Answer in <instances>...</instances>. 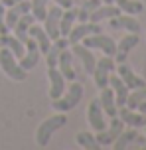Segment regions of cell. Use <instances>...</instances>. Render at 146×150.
Wrapping results in <instances>:
<instances>
[{"mask_svg":"<svg viewBox=\"0 0 146 150\" xmlns=\"http://www.w3.org/2000/svg\"><path fill=\"white\" fill-rule=\"evenodd\" d=\"M75 140L79 146H83V148L87 150H99L101 144L97 142V138H95V134H91V132H79V134L75 136Z\"/></svg>","mask_w":146,"mask_h":150,"instance_id":"cell-29","label":"cell"},{"mask_svg":"<svg viewBox=\"0 0 146 150\" xmlns=\"http://www.w3.org/2000/svg\"><path fill=\"white\" fill-rule=\"evenodd\" d=\"M47 77H49V97L51 101L61 97L65 91V77L57 67H47Z\"/></svg>","mask_w":146,"mask_h":150,"instance_id":"cell-15","label":"cell"},{"mask_svg":"<svg viewBox=\"0 0 146 150\" xmlns=\"http://www.w3.org/2000/svg\"><path fill=\"white\" fill-rule=\"evenodd\" d=\"M0 67L14 81H26L28 77V71L20 67V63L16 61V55L8 47H0Z\"/></svg>","mask_w":146,"mask_h":150,"instance_id":"cell-2","label":"cell"},{"mask_svg":"<svg viewBox=\"0 0 146 150\" xmlns=\"http://www.w3.org/2000/svg\"><path fill=\"white\" fill-rule=\"evenodd\" d=\"M87 119H89V125H91L93 130H103L107 128V120H105V111L101 107L99 99H93L89 103V109H87Z\"/></svg>","mask_w":146,"mask_h":150,"instance_id":"cell-9","label":"cell"},{"mask_svg":"<svg viewBox=\"0 0 146 150\" xmlns=\"http://www.w3.org/2000/svg\"><path fill=\"white\" fill-rule=\"evenodd\" d=\"M116 6L121 8V12H124V14H140L142 10H144V4L140 2V0H113Z\"/></svg>","mask_w":146,"mask_h":150,"instance_id":"cell-27","label":"cell"},{"mask_svg":"<svg viewBox=\"0 0 146 150\" xmlns=\"http://www.w3.org/2000/svg\"><path fill=\"white\" fill-rule=\"evenodd\" d=\"M75 20H77V10L73 6L67 8V10L61 14V20H59V36L67 38V34L71 32V28H73Z\"/></svg>","mask_w":146,"mask_h":150,"instance_id":"cell-25","label":"cell"},{"mask_svg":"<svg viewBox=\"0 0 146 150\" xmlns=\"http://www.w3.org/2000/svg\"><path fill=\"white\" fill-rule=\"evenodd\" d=\"M136 136H138V132H136V128H128V130H123L121 134L116 136V140L113 142V146H115V150H124L128 148L134 140H136Z\"/></svg>","mask_w":146,"mask_h":150,"instance_id":"cell-26","label":"cell"},{"mask_svg":"<svg viewBox=\"0 0 146 150\" xmlns=\"http://www.w3.org/2000/svg\"><path fill=\"white\" fill-rule=\"evenodd\" d=\"M109 24H111V30H126L134 34L140 32V22L130 14H118L115 18H109Z\"/></svg>","mask_w":146,"mask_h":150,"instance_id":"cell-13","label":"cell"},{"mask_svg":"<svg viewBox=\"0 0 146 150\" xmlns=\"http://www.w3.org/2000/svg\"><path fill=\"white\" fill-rule=\"evenodd\" d=\"M101 107H103V111H105V115L107 117H111V119H115L116 112H118V107H116V101H115V93H113V89L111 87H105V89H101Z\"/></svg>","mask_w":146,"mask_h":150,"instance_id":"cell-21","label":"cell"},{"mask_svg":"<svg viewBox=\"0 0 146 150\" xmlns=\"http://www.w3.org/2000/svg\"><path fill=\"white\" fill-rule=\"evenodd\" d=\"M8 26H6V10H4V4L0 2V34H8Z\"/></svg>","mask_w":146,"mask_h":150,"instance_id":"cell-31","label":"cell"},{"mask_svg":"<svg viewBox=\"0 0 146 150\" xmlns=\"http://www.w3.org/2000/svg\"><path fill=\"white\" fill-rule=\"evenodd\" d=\"M115 57H111V55H105V57H101V59H97V63H95V71H93V75H95V85H97V89H105V87H109V77H111V73L115 71Z\"/></svg>","mask_w":146,"mask_h":150,"instance_id":"cell-4","label":"cell"},{"mask_svg":"<svg viewBox=\"0 0 146 150\" xmlns=\"http://www.w3.org/2000/svg\"><path fill=\"white\" fill-rule=\"evenodd\" d=\"M65 125H67V117L63 112H57V115H51L49 119H46L38 127V130H36V142H38V146L46 148L47 144H49V140H51L54 132L63 128Z\"/></svg>","mask_w":146,"mask_h":150,"instance_id":"cell-1","label":"cell"},{"mask_svg":"<svg viewBox=\"0 0 146 150\" xmlns=\"http://www.w3.org/2000/svg\"><path fill=\"white\" fill-rule=\"evenodd\" d=\"M26 12H30V2L28 0H20V2H16L10 6V10L6 12V26L8 30H12L16 26V22L20 20V16H24Z\"/></svg>","mask_w":146,"mask_h":150,"instance_id":"cell-18","label":"cell"},{"mask_svg":"<svg viewBox=\"0 0 146 150\" xmlns=\"http://www.w3.org/2000/svg\"><path fill=\"white\" fill-rule=\"evenodd\" d=\"M83 93H85L83 85L77 83V81H73L71 87L67 89V93H65L63 97L54 99V109L59 111V112H67V111H71V109H75V107L79 105V101L83 99Z\"/></svg>","mask_w":146,"mask_h":150,"instance_id":"cell-3","label":"cell"},{"mask_svg":"<svg viewBox=\"0 0 146 150\" xmlns=\"http://www.w3.org/2000/svg\"><path fill=\"white\" fill-rule=\"evenodd\" d=\"M91 34H101V26L95 22H79L75 28H71V32L67 34V40H69V45L73 44H81V40Z\"/></svg>","mask_w":146,"mask_h":150,"instance_id":"cell-7","label":"cell"},{"mask_svg":"<svg viewBox=\"0 0 146 150\" xmlns=\"http://www.w3.org/2000/svg\"><path fill=\"white\" fill-rule=\"evenodd\" d=\"M136 111H140V112H142V115H146V101H144V103H140V105H138V109H136Z\"/></svg>","mask_w":146,"mask_h":150,"instance_id":"cell-34","label":"cell"},{"mask_svg":"<svg viewBox=\"0 0 146 150\" xmlns=\"http://www.w3.org/2000/svg\"><path fill=\"white\" fill-rule=\"evenodd\" d=\"M140 38L138 34H134V32H128L126 36L116 44V53H115V63H124L126 57H128V52H132L136 45H138Z\"/></svg>","mask_w":146,"mask_h":150,"instance_id":"cell-8","label":"cell"},{"mask_svg":"<svg viewBox=\"0 0 146 150\" xmlns=\"http://www.w3.org/2000/svg\"><path fill=\"white\" fill-rule=\"evenodd\" d=\"M87 47H97V50H101V52L105 53V55H111V57H115L116 53V44L113 38L105 36L103 32L101 34H91V36H87L81 40Z\"/></svg>","mask_w":146,"mask_h":150,"instance_id":"cell-5","label":"cell"},{"mask_svg":"<svg viewBox=\"0 0 146 150\" xmlns=\"http://www.w3.org/2000/svg\"><path fill=\"white\" fill-rule=\"evenodd\" d=\"M101 2H105V4H113V0H101Z\"/></svg>","mask_w":146,"mask_h":150,"instance_id":"cell-35","label":"cell"},{"mask_svg":"<svg viewBox=\"0 0 146 150\" xmlns=\"http://www.w3.org/2000/svg\"><path fill=\"white\" fill-rule=\"evenodd\" d=\"M116 117L123 120L124 125H128V127L132 128H140L146 125V115H142V112H136L134 109H128V107H118V112H116Z\"/></svg>","mask_w":146,"mask_h":150,"instance_id":"cell-14","label":"cell"},{"mask_svg":"<svg viewBox=\"0 0 146 150\" xmlns=\"http://www.w3.org/2000/svg\"><path fill=\"white\" fill-rule=\"evenodd\" d=\"M71 53H73L75 57L81 59V63H83V67H85L87 73H93V71H95V63H97V59H95V55H93L91 47L73 44V45H71Z\"/></svg>","mask_w":146,"mask_h":150,"instance_id":"cell-17","label":"cell"},{"mask_svg":"<svg viewBox=\"0 0 146 150\" xmlns=\"http://www.w3.org/2000/svg\"><path fill=\"white\" fill-rule=\"evenodd\" d=\"M28 36L36 40V44L39 45V53H47L49 45H51V40H49V36L46 34L44 28H39V26H34V24H32L30 30H28Z\"/></svg>","mask_w":146,"mask_h":150,"instance_id":"cell-24","label":"cell"},{"mask_svg":"<svg viewBox=\"0 0 146 150\" xmlns=\"http://www.w3.org/2000/svg\"><path fill=\"white\" fill-rule=\"evenodd\" d=\"M116 73H118V77L123 79L124 85H126L130 91L132 89H138V87H144V85H146V79H144V77H138V75L130 69V65H126V61H124V63H118Z\"/></svg>","mask_w":146,"mask_h":150,"instance_id":"cell-12","label":"cell"},{"mask_svg":"<svg viewBox=\"0 0 146 150\" xmlns=\"http://www.w3.org/2000/svg\"><path fill=\"white\" fill-rule=\"evenodd\" d=\"M144 148H146V144H144Z\"/></svg>","mask_w":146,"mask_h":150,"instance_id":"cell-37","label":"cell"},{"mask_svg":"<svg viewBox=\"0 0 146 150\" xmlns=\"http://www.w3.org/2000/svg\"><path fill=\"white\" fill-rule=\"evenodd\" d=\"M144 130H146V125H144Z\"/></svg>","mask_w":146,"mask_h":150,"instance_id":"cell-36","label":"cell"},{"mask_svg":"<svg viewBox=\"0 0 146 150\" xmlns=\"http://www.w3.org/2000/svg\"><path fill=\"white\" fill-rule=\"evenodd\" d=\"M118 14H123V12H121V8L116 6V4H105V6H99V8L93 10L91 16H89V22L99 24V22H103V20L115 18V16H118Z\"/></svg>","mask_w":146,"mask_h":150,"instance_id":"cell-19","label":"cell"},{"mask_svg":"<svg viewBox=\"0 0 146 150\" xmlns=\"http://www.w3.org/2000/svg\"><path fill=\"white\" fill-rule=\"evenodd\" d=\"M26 53H24L22 57H20V67L26 69V71H30V69L36 67V63L39 59V45L36 44V40L34 38H28V42H26Z\"/></svg>","mask_w":146,"mask_h":150,"instance_id":"cell-11","label":"cell"},{"mask_svg":"<svg viewBox=\"0 0 146 150\" xmlns=\"http://www.w3.org/2000/svg\"><path fill=\"white\" fill-rule=\"evenodd\" d=\"M146 101V85L144 87H138V89H132V93H128V97H126V107L128 109H138L140 103H144Z\"/></svg>","mask_w":146,"mask_h":150,"instance_id":"cell-28","label":"cell"},{"mask_svg":"<svg viewBox=\"0 0 146 150\" xmlns=\"http://www.w3.org/2000/svg\"><path fill=\"white\" fill-rule=\"evenodd\" d=\"M55 2H57V6L65 8V10H67V8H71V6H73V0H55Z\"/></svg>","mask_w":146,"mask_h":150,"instance_id":"cell-32","label":"cell"},{"mask_svg":"<svg viewBox=\"0 0 146 150\" xmlns=\"http://www.w3.org/2000/svg\"><path fill=\"white\" fill-rule=\"evenodd\" d=\"M61 6H51L47 10L46 18H44V22H46V34L49 36V40L54 42L59 38V20H61Z\"/></svg>","mask_w":146,"mask_h":150,"instance_id":"cell-10","label":"cell"},{"mask_svg":"<svg viewBox=\"0 0 146 150\" xmlns=\"http://www.w3.org/2000/svg\"><path fill=\"white\" fill-rule=\"evenodd\" d=\"M0 47H8L18 59L26 53V45H24L16 36H10V34H0Z\"/></svg>","mask_w":146,"mask_h":150,"instance_id":"cell-23","label":"cell"},{"mask_svg":"<svg viewBox=\"0 0 146 150\" xmlns=\"http://www.w3.org/2000/svg\"><path fill=\"white\" fill-rule=\"evenodd\" d=\"M47 2H49V0H32L30 2L32 14H34V18L39 20V22H44V18H46V14H47Z\"/></svg>","mask_w":146,"mask_h":150,"instance_id":"cell-30","label":"cell"},{"mask_svg":"<svg viewBox=\"0 0 146 150\" xmlns=\"http://www.w3.org/2000/svg\"><path fill=\"white\" fill-rule=\"evenodd\" d=\"M109 87H111V89H113V93H115L116 107H124V105H126V97H128L130 89L124 85V81L118 77V73H116V75L111 73V77H109Z\"/></svg>","mask_w":146,"mask_h":150,"instance_id":"cell-16","label":"cell"},{"mask_svg":"<svg viewBox=\"0 0 146 150\" xmlns=\"http://www.w3.org/2000/svg\"><path fill=\"white\" fill-rule=\"evenodd\" d=\"M34 20H36V18H34V14L26 12L24 16H20V20H18V22H16V26L12 28V30H14V34H16V38H18L22 44H26V42H28V38H30V36H28V30H30V26L34 24Z\"/></svg>","mask_w":146,"mask_h":150,"instance_id":"cell-22","label":"cell"},{"mask_svg":"<svg viewBox=\"0 0 146 150\" xmlns=\"http://www.w3.org/2000/svg\"><path fill=\"white\" fill-rule=\"evenodd\" d=\"M4 6H12V4H16V2H20V0H0Z\"/></svg>","mask_w":146,"mask_h":150,"instance_id":"cell-33","label":"cell"},{"mask_svg":"<svg viewBox=\"0 0 146 150\" xmlns=\"http://www.w3.org/2000/svg\"><path fill=\"white\" fill-rule=\"evenodd\" d=\"M123 130H124V122L118 119V117H115L107 128H103V130L97 132L95 138H97V142H99L101 146H113V142L116 140V136L121 134Z\"/></svg>","mask_w":146,"mask_h":150,"instance_id":"cell-6","label":"cell"},{"mask_svg":"<svg viewBox=\"0 0 146 150\" xmlns=\"http://www.w3.org/2000/svg\"><path fill=\"white\" fill-rule=\"evenodd\" d=\"M57 67L61 71V75L67 81H75V69H73V53L67 52V47L59 53V59H57Z\"/></svg>","mask_w":146,"mask_h":150,"instance_id":"cell-20","label":"cell"}]
</instances>
